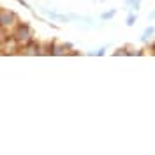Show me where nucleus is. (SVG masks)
Masks as SVG:
<instances>
[{
  "instance_id": "6",
  "label": "nucleus",
  "mask_w": 155,
  "mask_h": 155,
  "mask_svg": "<svg viewBox=\"0 0 155 155\" xmlns=\"http://www.w3.org/2000/svg\"><path fill=\"white\" fill-rule=\"evenodd\" d=\"M115 14H116V11H107V12H102V14H101V18L102 19H111Z\"/></svg>"
},
{
  "instance_id": "2",
  "label": "nucleus",
  "mask_w": 155,
  "mask_h": 155,
  "mask_svg": "<svg viewBox=\"0 0 155 155\" xmlns=\"http://www.w3.org/2000/svg\"><path fill=\"white\" fill-rule=\"evenodd\" d=\"M0 18H2V28H5V27L9 28V27H12V25H18V18H16V14L11 12V11L2 9Z\"/></svg>"
},
{
  "instance_id": "7",
  "label": "nucleus",
  "mask_w": 155,
  "mask_h": 155,
  "mask_svg": "<svg viewBox=\"0 0 155 155\" xmlns=\"http://www.w3.org/2000/svg\"><path fill=\"white\" fill-rule=\"evenodd\" d=\"M134 23H136V16H134V14H130V16L127 18V27H132Z\"/></svg>"
},
{
  "instance_id": "1",
  "label": "nucleus",
  "mask_w": 155,
  "mask_h": 155,
  "mask_svg": "<svg viewBox=\"0 0 155 155\" xmlns=\"http://www.w3.org/2000/svg\"><path fill=\"white\" fill-rule=\"evenodd\" d=\"M12 35L16 37V41L19 42V46H27L28 42L34 41L32 30H30V27L28 25H25V23H18L16 28H14V32H12Z\"/></svg>"
},
{
  "instance_id": "4",
  "label": "nucleus",
  "mask_w": 155,
  "mask_h": 155,
  "mask_svg": "<svg viewBox=\"0 0 155 155\" xmlns=\"http://www.w3.org/2000/svg\"><path fill=\"white\" fill-rule=\"evenodd\" d=\"M67 51L64 46H57V44H53V48H51V55H55V57H62V55H65Z\"/></svg>"
},
{
  "instance_id": "3",
  "label": "nucleus",
  "mask_w": 155,
  "mask_h": 155,
  "mask_svg": "<svg viewBox=\"0 0 155 155\" xmlns=\"http://www.w3.org/2000/svg\"><path fill=\"white\" fill-rule=\"evenodd\" d=\"M19 55H41V44L39 42H28L27 46H21Z\"/></svg>"
},
{
  "instance_id": "8",
  "label": "nucleus",
  "mask_w": 155,
  "mask_h": 155,
  "mask_svg": "<svg viewBox=\"0 0 155 155\" xmlns=\"http://www.w3.org/2000/svg\"><path fill=\"white\" fill-rule=\"evenodd\" d=\"M104 49H106V48H101L99 51H95L94 55H97V57H101V55H104Z\"/></svg>"
},
{
  "instance_id": "5",
  "label": "nucleus",
  "mask_w": 155,
  "mask_h": 155,
  "mask_svg": "<svg viewBox=\"0 0 155 155\" xmlns=\"http://www.w3.org/2000/svg\"><path fill=\"white\" fill-rule=\"evenodd\" d=\"M155 32V28L153 27H148V28L145 30V32H143V41H146V39H150L152 37V34H153Z\"/></svg>"
}]
</instances>
